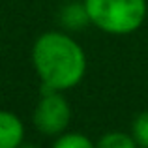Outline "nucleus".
<instances>
[{
  "label": "nucleus",
  "mask_w": 148,
  "mask_h": 148,
  "mask_svg": "<svg viewBox=\"0 0 148 148\" xmlns=\"http://www.w3.org/2000/svg\"><path fill=\"white\" fill-rule=\"evenodd\" d=\"M32 62L41 86L60 92L75 86L86 71L84 51L64 32L41 34L32 47Z\"/></svg>",
  "instance_id": "1"
},
{
  "label": "nucleus",
  "mask_w": 148,
  "mask_h": 148,
  "mask_svg": "<svg viewBox=\"0 0 148 148\" xmlns=\"http://www.w3.org/2000/svg\"><path fill=\"white\" fill-rule=\"evenodd\" d=\"M90 23L107 34H131L146 17V0H84Z\"/></svg>",
  "instance_id": "2"
},
{
  "label": "nucleus",
  "mask_w": 148,
  "mask_h": 148,
  "mask_svg": "<svg viewBox=\"0 0 148 148\" xmlns=\"http://www.w3.org/2000/svg\"><path fill=\"white\" fill-rule=\"evenodd\" d=\"M71 120V109L60 90L41 86V98L34 111V126L43 135H62Z\"/></svg>",
  "instance_id": "3"
},
{
  "label": "nucleus",
  "mask_w": 148,
  "mask_h": 148,
  "mask_svg": "<svg viewBox=\"0 0 148 148\" xmlns=\"http://www.w3.org/2000/svg\"><path fill=\"white\" fill-rule=\"evenodd\" d=\"M25 139V126L15 112L0 111V148H17Z\"/></svg>",
  "instance_id": "4"
},
{
  "label": "nucleus",
  "mask_w": 148,
  "mask_h": 148,
  "mask_svg": "<svg viewBox=\"0 0 148 148\" xmlns=\"http://www.w3.org/2000/svg\"><path fill=\"white\" fill-rule=\"evenodd\" d=\"M60 19L62 26L68 30H83L84 26L90 23V15H88L86 4L84 2H69L60 10Z\"/></svg>",
  "instance_id": "5"
},
{
  "label": "nucleus",
  "mask_w": 148,
  "mask_h": 148,
  "mask_svg": "<svg viewBox=\"0 0 148 148\" xmlns=\"http://www.w3.org/2000/svg\"><path fill=\"white\" fill-rule=\"evenodd\" d=\"M96 148H139V145L131 135L122 133V131H111L99 139Z\"/></svg>",
  "instance_id": "6"
},
{
  "label": "nucleus",
  "mask_w": 148,
  "mask_h": 148,
  "mask_svg": "<svg viewBox=\"0 0 148 148\" xmlns=\"http://www.w3.org/2000/svg\"><path fill=\"white\" fill-rule=\"evenodd\" d=\"M53 148H96V145L83 133H62Z\"/></svg>",
  "instance_id": "7"
},
{
  "label": "nucleus",
  "mask_w": 148,
  "mask_h": 148,
  "mask_svg": "<svg viewBox=\"0 0 148 148\" xmlns=\"http://www.w3.org/2000/svg\"><path fill=\"white\" fill-rule=\"evenodd\" d=\"M131 137L135 139L139 148H148V111L135 116L131 124Z\"/></svg>",
  "instance_id": "8"
},
{
  "label": "nucleus",
  "mask_w": 148,
  "mask_h": 148,
  "mask_svg": "<svg viewBox=\"0 0 148 148\" xmlns=\"http://www.w3.org/2000/svg\"><path fill=\"white\" fill-rule=\"evenodd\" d=\"M17 148H40V146H36V145H32V143H21Z\"/></svg>",
  "instance_id": "9"
}]
</instances>
